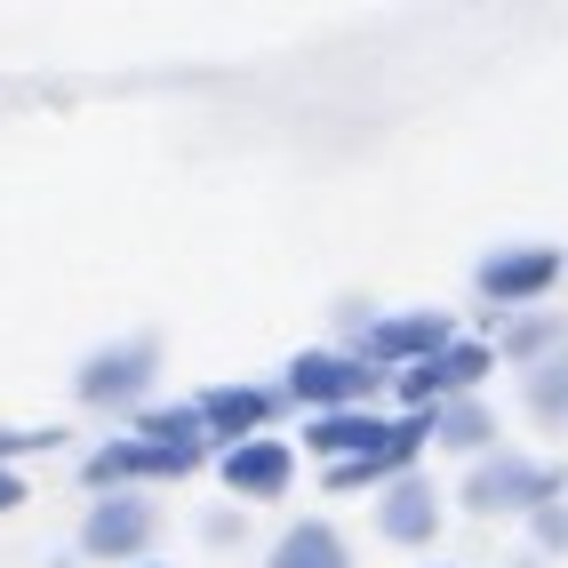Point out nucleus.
<instances>
[{
  "instance_id": "1",
  "label": "nucleus",
  "mask_w": 568,
  "mask_h": 568,
  "mask_svg": "<svg viewBox=\"0 0 568 568\" xmlns=\"http://www.w3.org/2000/svg\"><path fill=\"white\" fill-rule=\"evenodd\" d=\"M560 497V473L552 465H488V473H473L465 480V505L473 513H505V505H552Z\"/></svg>"
},
{
  "instance_id": "11",
  "label": "nucleus",
  "mask_w": 568,
  "mask_h": 568,
  "mask_svg": "<svg viewBox=\"0 0 568 568\" xmlns=\"http://www.w3.org/2000/svg\"><path fill=\"white\" fill-rule=\"evenodd\" d=\"M273 568H345V552H336L328 528H288V545L273 552Z\"/></svg>"
},
{
  "instance_id": "9",
  "label": "nucleus",
  "mask_w": 568,
  "mask_h": 568,
  "mask_svg": "<svg viewBox=\"0 0 568 568\" xmlns=\"http://www.w3.org/2000/svg\"><path fill=\"white\" fill-rule=\"evenodd\" d=\"M385 528H393L400 545H425V537H433V488H425V480H393Z\"/></svg>"
},
{
  "instance_id": "10",
  "label": "nucleus",
  "mask_w": 568,
  "mask_h": 568,
  "mask_svg": "<svg viewBox=\"0 0 568 568\" xmlns=\"http://www.w3.org/2000/svg\"><path fill=\"white\" fill-rule=\"evenodd\" d=\"M144 537H153V513L144 505H104L89 520V552H136Z\"/></svg>"
},
{
  "instance_id": "15",
  "label": "nucleus",
  "mask_w": 568,
  "mask_h": 568,
  "mask_svg": "<svg viewBox=\"0 0 568 568\" xmlns=\"http://www.w3.org/2000/svg\"><path fill=\"white\" fill-rule=\"evenodd\" d=\"M537 537H545V545H552V552H560V545H568V513H560V505H545V513H537Z\"/></svg>"
},
{
  "instance_id": "5",
  "label": "nucleus",
  "mask_w": 568,
  "mask_h": 568,
  "mask_svg": "<svg viewBox=\"0 0 568 568\" xmlns=\"http://www.w3.org/2000/svg\"><path fill=\"white\" fill-rule=\"evenodd\" d=\"M368 353H376V361H416V353H448V321H440V313H400V321H376Z\"/></svg>"
},
{
  "instance_id": "2",
  "label": "nucleus",
  "mask_w": 568,
  "mask_h": 568,
  "mask_svg": "<svg viewBox=\"0 0 568 568\" xmlns=\"http://www.w3.org/2000/svg\"><path fill=\"white\" fill-rule=\"evenodd\" d=\"M560 281V248H505L480 264V296H497V305H520V296H545Z\"/></svg>"
},
{
  "instance_id": "4",
  "label": "nucleus",
  "mask_w": 568,
  "mask_h": 568,
  "mask_svg": "<svg viewBox=\"0 0 568 568\" xmlns=\"http://www.w3.org/2000/svg\"><path fill=\"white\" fill-rule=\"evenodd\" d=\"M224 480H233L241 497H281L288 488V448L281 440H241L233 457H224Z\"/></svg>"
},
{
  "instance_id": "6",
  "label": "nucleus",
  "mask_w": 568,
  "mask_h": 568,
  "mask_svg": "<svg viewBox=\"0 0 568 568\" xmlns=\"http://www.w3.org/2000/svg\"><path fill=\"white\" fill-rule=\"evenodd\" d=\"M144 376H153V345H129V353L89 361V368H81V393H89V400H121V393L144 385Z\"/></svg>"
},
{
  "instance_id": "13",
  "label": "nucleus",
  "mask_w": 568,
  "mask_h": 568,
  "mask_svg": "<svg viewBox=\"0 0 568 568\" xmlns=\"http://www.w3.org/2000/svg\"><path fill=\"white\" fill-rule=\"evenodd\" d=\"M560 336H568L560 321H520V328H505V353H513V361H545Z\"/></svg>"
},
{
  "instance_id": "7",
  "label": "nucleus",
  "mask_w": 568,
  "mask_h": 568,
  "mask_svg": "<svg viewBox=\"0 0 568 568\" xmlns=\"http://www.w3.org/2000/svg\"><path fill=\"white\" fill-rule=\"evenodd\" d=\"M264 416H273V393L224 385V393H209V400L193 408V425H201V433H248V425H264Z\"/></svg>"
},
{
  "instance_id": "3",
  "label": "nucleus",
  "mask_w": 568,
  "mask_h": 568,
  "mask_svg": "<svg viewBox=\"0 0 568 568\" xmlns=\"http://www.w3.org/2000/svg\"><path fill=\"white\" fill-rule=\"evenodd\" d=\"M288 385L305 393V400H361L376 376H368L361 361H345V353H305V361L288 368Z\"/></svg>"
},
{
  "instance_id": "16",
  "label": "nucleus",
  "mask_w": 568,
  "mask_h": 568,
  "mask_svg": "<svg viewBox=\"0 0 568 568\" xmlns=\"http://www.w3.org/2000/svg\"><path fill=\"white\" fill-rule=\"evenodd\" d=\"M24 497V488H17V473H0V505H17Z\"/></svg>"
},
{
  "instance_id": "14",
  "label": "nucleus",
  "mask_w": 568,
  "mask_h": 568,
  "mask_svg": "<svg viewBox=\"0 0 568 568\" xmlns=\"http://www.w3.org/2000/svg\"><path fill=\"white\" fill-rule=\"evenodd\" d=\"M440 433L457 440V448H465V440H488V416H480V408H448V416H440Z\"/></svg>"
},
{
  "instance_id": "8",
  "label": "nucleus",
  "mask_w": 568,
  "mask_h": 568,
  "mask_svg": "<svg viewBox=\"0 0 568 568\" xmlns=\"http://www.w3.org/2000/svg\"><path fill=\"white\" fill-rule=\"evenodd\" d=\"M488 361H497L488 345H448V353H433V368H416L400 393H408V400H425L433 385H480V376H488Z\"/></svg>"
},
{
  "instance_id": "12",
  "label": "nucleus",
  "mask_w": 568,
  "mask_h": 568,
  "mask_svg": "<svg viewBox=\"0 0 568 568\" xmlns=\"http://www.w3.org/2000/svg\"><path fill=\"white\" fill-rule=\"evenodd\" d=\"M528 400H537V416H545V425H568V345L537 368V376H528Z\"/></svg>"
}]
</instances>
